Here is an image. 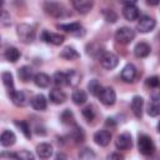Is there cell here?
Returning a JSON list of instances; mask_svg holds the SVG:
<instances>
[{
    "label": "cell",
    "mask_w": 160,
    "mask_h": 160,
    "mask_svg": "<svg viewBox=\"0 0 160 160\" xmlns=\"http://www.w3.org/2000/svg\"><path fill=\"white\" fill-rule=\"evenodd\" d=\"M44 10L48 15L52 16V18H66L69 15H71L69 12V10L60 2H55V1H46L44 4Z\"/></svg>",
    "instance_id": "6da1fadb"
},
{
    "label": "cell",
    "mask_w": 160,
    "mask_h": 160,
    "mask_svg": "<svg viewBox=\"0 0 160 160\" xmlns=\"http://www.w3.org/2000/svg\"><path fill=\"white\" fill-rule=\"evenodd\" d=\"M18 36L24 44H30L35 40V29L29 24H20L18 26Z\"/></svg>",
    "instance_id": "7a4b0ae2"
},
{
    "label": "cell",
    "mask_w": 160,
    "mask_h": 160,
    "mask_svg": "<svg viewBox=\"0 0 160 160\" xmlns=\"http://www.w3.org/2000/svg\"><path fill=\"white\" fill-rule=\"evenodd\" d=\"M138 148H139V151L142 154V155H152L154 151H155V145L151 140V138L146 134H141L138 139Z\"/></svg>",
    "instance_id": "3957f363"
},
{
    "label": "cell",
    "mask_w": 160,
    "mask_h": 160,
    "mask_svg": "<svg viewBox=\"0 0 160 160\" xmlns=\"http://www.w3.org/2000/svg\"><path fill=\"white\" fill-rule=\"evenodd\" d=\"M135 38V31L131 29V28H128V26H122V28H119L115 32V40L122 45H126V44H130Z\"/></svg>",
    "instance_id": "277c9868"
},
{
    "label": "cell",
    "mask_w": 160,
    "mask_h": 160,
    "mask_svg": "<svg viewBox=\"0 0 160 160\" xmlns=\"http://www.w3.org/2000/svg\"><path fill=\"white\" fill-rule=\"evenodd\" d=\"M156 25V21L149 16V15H142L139 18V21H138V25H136V29L140 31V32H150L154 30Z\"/></svg>",
    "instance_id": "5b68a950"
},
{
    "label": "cell",
    "mask_w": 160,
    "mask_h": 160,
    "mask_svg": "<svg viewBox=\"0 0 160 160\" xmlns=\"http://www.w3.org/2000/svg\"><path fill=\"white\" fill-rule=\"evenodd\" d=\"M99 99L100 101L105 105V106H111L115 104L116 101V94H115V90L110 86L108 88H102L101 92L99 94Z\"/></svg>",
    "instance_id": "8992f818"
},
{
    "label": "cell",
    "mask_w": 160,
    "mask_h": 160,
    "mask_svg": "<svg viewBox=\"0 0 160 160\" xmlns=\"http://www.w3.org/2000/svg\"><path fill=\"white\" fill-rule=\"evenodd\" d=\"M58 29H61L71 35L75 36H82L85 34V29L79 22H68V24H59Z\"/></svg>",
    "instance_id": "52a82bcc"
},
{
    "label": "cell",
    "mask_w": 160,
    "mask_h": 160,
    "mask_svg": "<svg viewBox=\"0 0 160 160\" xmlns=\"http://www.w3.org/2000/svg\"><path fill=\"white\" fill-rule=\"evenodd\" d=\"M99 61H100V64H101V66H102L104 69L111 70V69L116 68V65H118V62H119V59H118V56H116L115 54H112V52H104V54L100 56Z\"/></svg>",
    "instance_id": "ba28073f"
},
{
    "label": "cell",
    "mask_w": 160,
    "mask_h": 160,
    "mask_svg": "<svg viewBox=\"0 0 160 160\" xmlns=\"http://www.w3.org/2000/svg\"><path fill=\"white\" fill-rule=\"evenodd\" d=\"M122 15L129 21H134L139 19V10L135 6V2H125V6L122 9Z\"/></svg>",
    "instance_id": "9c48e42d"
},
{
    "label": "cell",
    "mask_w": 160,
    "mask_h": 160,
    "mask_svg": "<svg viewBox=\"0 0 160 160\" xmlns=\"http://www.w3.org/2000/svg\"><path fill=\"white\" fill-rule=\"evenodd\" d=\"M115 145L119 150H128L131 148L132 145V140H131V135L129 132H122L120 134L116 140H115Z\"/></svg>",
    "instance_id": "30bf717a"
},
{
    "label": "cell",
    "mask_w": 160,
    "mask_h": 160,
    "mask_svg": "<svg viewBox=\"0 0 160 160\" xmlns=\"http://www.w3.org/2000/svg\"><path fill=\"white\" fill-rule=\"evenodd\" d=\"M41 39L45 41V42H50V44H54V45H60L64 42L65 38L64 35H60V34H55V32H49L46 30H44L41 32Z\"/></svg>",
    "instance_id": "8fae6325"
},
{
    "label": "cell",
    "mask_w": 160,
    "mask_h": 160,
    "mask_svg": "<svg viewBox=\"0 0 160 160\" xmlns=\"http://www.w3.org/2000/svg\"><path fill=\"white\" fill-rule=\"evenodd\" d=\"M136 78V68L132 64H126L121 70V79L125 82H132Z\"/></svg>",
    "instance_id": "7c38bea8"
},
{
    "label": "cell",
    "mask_w": 160,
    "mask_h": 160,
    "mask_svg": "<svg viewBox=\"0 0 160 160\" xmlns=\"http://www.w3.org/2000/svg\"><path fill=\"white\" fill-rule=\"evenodd\" d=\"M72 6L74 9L80 12V14H88L92 6H94V2L92 1H89V0H74L72 1Z\"/></svg>",
    "instance_id": "4fadbf2b"
},
{
    "label": "cell",
    "mask_w": 160,
    "mask_h": 160,
    "mask_svg": "<svg viewBox=\"0 0 160 160\" xmlns=\"http://www.w3.org/2000/svg\"><path fill=\"white\" fill-rule=\"evenodd\" d=\"M111 140V134L108 130H100L94 134V141L99 146H106Z\"/></svg>",
    "instance_id": "5bb4252c"
},
{
    "label": "cell",
    "mask_w": 160,
    "mask_h": 160,
    "mask_svg": "<svg viewBox=\"0 0 160 160\" xmlns=\"http://www.w3.org/2000/svg\"><path fill=\"white\" fill-rule=\"evenodd\" d=\"M142 108H144V99L139 95L134 96L131 100V110L138 119H140L142 116Z\"/></svg>",
    "instance_id": "9a60e30c"
},
{
    "label": "cell",
    "mask_w": 160,
    "mask_h": 160,
    "mask_svg": "<svg viewBox=\"0 0 160 160\" xmlns=\"http://www.w3.org/2000/svg\"><path fill=\"white\" fill-rule=\"evenodd\" d=\"M36 154L40 159L45 160V159H49L51 155H52V146L48 142H41L36 146Z\"/></svg>",
    "instance_id": "2e32d148"
},
{
    "label": "cell",
    "mask_w": 160,
    "mask_h": 160,
    "mask_svg": "<svg viewBox=\"0 0 160 160\" xmlns=\"http://www.w3.org/2000/svg\"><path fill=\"white\" fill-rule=\"evenodd\" d=\"M9 96H10V99H11V101H12L16 106H25V105L28 104V98H26L25 92H22V91H16V90H14L12 92L9 94Z\"/></svg>",
    "instance_id": "e0dca14e"
},
{
    "label": "cell",
    "mask_w": 160,
    "mask_h": 160,
    "mask_svg": "<svg viewBox=\"0 0 160 160\" xmlns=\"http://www.w3.org/2000/svg\"><path fill=\"white\" fill-rule=\"evenodd\" d=\"M160 112V101H159V96L155 94L151 96V100L148 105V114L152 118L158 116Z\"/></svg>",
    "instance_id": "ac0fdd59"
},
{
    "label": "cell",
    "mask_w": 160,
    "mask_h": 160,
    "mask_svg": "<svg viewBox=\"0 0 160 160\" xmlns=\"http://www.w3.org/2000/svg\"><path fill=\"white\" fill-rule=\"evenodd\" d=\"M31 106H32L35 110H38V111H42V110H45L46 106H48V100H46V98H45L44 95L38 94V95H35V96L31 99Z\"/></svg>",
    "instance_id": "d6986e66"
},
{
    "label": "cell",
    "mask_w": 160,
    "mask_h": 160,
    "mask_svg": "<svg viewBox=\"0 0 160 160\" xmlns=\"http://www.w3.org/2000/svg\"><path fill=\"white\" fill-rule=\"evenodd\" d=\"M15 141H16V136H15V134H14L12 131H10V130H5V131L0 135V144H1L2 146H5V148H9V146L14 145Z\"/></svg>",
    "instance_id": "ffe728a7"
},
{
    "label": "cell",
    "mask_w": 160,
    "mask_h": 160,
    "mask_svg": "<svg viewBox=\"0 0 160 160\" xmlns=\"http://www.w3.org/2000/svg\"><path fill=\"white\" fill-rule=\"evenodd\" d=\"M150 51H151L150 45L146 44V42H144V41L136 44V46L134 48V55L136 58H146L150 54Z\"/></svg>",
    "instance_id": "44dd1931"
},
{
    "label": "cell",
    "mask_w": 160,
    "mask_h": 160,
    "mask_svg": "<svg viewBox=\"0 0 160 160\" xmlns=\"http://www.w3.org/2000/svg\"><path fill=\"white\" fill-rule=\"evenodd\" d=\"M2 155H8L9 158H12L15 160H35L34 154L28 150H19L16 152H9V154H2Z\"/></svg>",
    "instance_id": "7402d4cb"
},
{
    "label": "cell",
    "mask_w": 160,
    "mask_h": 160,
    "mask_svg": "<svg viewBox=\"0 0 160 160\" xmlns=\"http://www.w3.org/2000/svg\"><path fill=\"white\" fill-rule=\"evenodd\" d=\"M86 52L88 55L92 56V58H96V59H100V56L104 54V48L100 45V44H96V42H91L86 46Z\"/></svg>",
    "instance_id": "603a6c76"
},
{
    "label": "cell",
    "mask_w": 160,
    "mask_h": 160,
    "mask_svg": "<svg viewBox=\"0 0 160 160\" xmlns=\"http://www.w3.org/2000/svg\"><path fill=\"white\" fill-rule=\"evenodd\" d=\"M49 98L54 104H64L66 101V94L60 89H52L49 94Z\"/></svg>",
    "instance_id": "cb8c5ba5"
},
{
    "label": "cell",
    "mask_w": 160,
    "mask_h": 160,
    "mask_svg": "<svg viewBox=\"0 0 160 160\" xmlns=\"http://www.w3.org/2000/svg\"><path fill=\"white\" fill-rule=\"evenodd\" d=\"M50 76L45 72H38L34 75V82L39 88H48L50 85Z\"/></svg>",
    "instance_id": "d4e9b609"
},
{
    "label": "cell",
    "mask_w": 160,
    "mask_h": 160,
    "mask_svg": "<svg viewBox=\"0 0 160 160\" xmlns=\"http://www.w3.org/2000/svg\"><path fill=\"white\" fill-rule=\"evenodd\" d=\"M60 56L65 60H76L80 58V54L72 48V46H65L61 52H60Z\"/></svg>",
    "instance_id": "484cf974"
},
{
    "label": "cell",
    "mask_w": 160,
    "mask_h": 160,
    "mask_svg": "<svg viewBox=\"0 0 160 160\" xmlns=\"http://www.w3.org/2000/svg\"><path fill=\"white\" fill-rule=\"evenodd\" d=\"M18 75H19V78H20L21 81L28 82V81H30V80L34 78V71H32V69H31L30 66L24 65V66H21V68L19 69Z\"/></svg>",
    "instance_id": "4316f807"
},
{
    "label": "cell",
    "mask_w": 160,
    "mask_h": 160,
    "mask_svg": "<svg viewBox=\"0 0 160 160\" xmlns=\"http://www.w3.org/2000/svg\"><path fill=\"white\" fill-rule=\"evenodd\" d=\"M65 74H66V85H70V86H78V85L80 84V79H81V76H80V74H79L76 70L71 69V70H69V71L65 72Z\"/></svg>",
    "instance_id": "83f0119b"
},
{
    "label": "cell",
    "mask_w": 160,
    "mask_h": 160,
    "mask_svg": "<svg viewBox=\"0 0 160 160\" xmlns=\"http://www.w3.org/2000/svg\"><path fill=\"white\" fill-rule=\"evenodd\" d=\"M1 80H2L4 85L6 86L9 94L15 90V88H14V78H12V74H11V72H9V71L2 72V74H1Z\"/></svg>",
    "instance_id": "f1b7e54d"
},
{
    "label": "cell",
    "mask_w": 160,
    "mask_h": 160,
    "mask_svg": "<svg viewBox=\"0 0 160 160\" xmlns=\"http://www.w3.org/2000/svg\"><path fill=\"white\" fill-rule=\"evenodd\" d=\"M71 100L76 105H82L88 100V95H86V92L84 90H75L72 92V95H71Z\"/></svg>",
    "instance_id": "f546056e"
},
{
    "label": "cell",
    "mask_w": 160,
    "mask_h": 160,
    "mask_svg": "<svg viewBox=\"0 0 160 160\" xmlns=\"http://www.w3.org/2000/svg\"><path fill=\"white\" fill-rule=\"evenodd\" d=\"M19 58H20V51H19L16 48L11 46V48H8V49H6V51H5V59H6L8 61H10V62H16V61L19 60Z\"/></svg>",
    "instance_id": "4dcf8cb0"
},
{
    "label": "cell",
    "mask_w": 160,
    "mask_h": 160,
    "mask_svg": "<svg viewBox=\"0 0 160 160\" xmlns=\"http://www.w3.org/2000/svg\"><path fill=\"white\" fill-rule=\"evenodd\" d=\"M88 89H89V91H90L91 95H94V96H99V94H100L101 90H102V86L100 85V82H99L96 79H92V80L89 81V84H88Z\"/></svg>",
    "instance_id": "1f68e13d"
},
{
    "label": "cell",
    "mask_w": 160,
    "mask_h": 160,
    "mask_svg": "<svg viewBox=\"0 0 160 160\" xmlns=\"http://www.w3.org/2000/svg\"><path fill=\"white\" fill-rule=\"evenodd\" d=\"M60 120H61V122L65 124V125H72V124L75 122L74 114H72L69 109H65V110L61 112V115H60Z\"/></svg>",
    "instance_id": "d6a6232c"
},
{
    "label": "cell",
    "mask_w": 160,
    "mask_h": 160,
    "mask_svg": "<svg viewBox=\"0 0 160 160\" xmlns=\"http://www.w3.org/2000/svg\"><path fill=\"white\" fill-rule=\"evenodd\" d=\"M15 125L20 129V131L24 134V136H25L26 139H30V138H31V130H30V126H29V124H28L26 121L15 120Z\"/></svg>",
    "instance_id": "836d02e7"
},
{
    "label": "cell",
    "mask_w": 160,
    "mask_h": 160,
    "mask_svg": "<svg viewBox=\"0 0 160 160\" xmlns=\"http://www.w3.org/2000/svg\"><path fill=\"white\" fill-rule=\"evenodd\" d=\"M52 80L56 86H64L66 85V74L62 71H56L52 76Z\"/></svg>",
    "instance_id": "e575fe53"
},
{
    "label": "cell",
    "mask_w": 160,
    "mask_h": 160,
    "mask_svg": "<svg viewBox=\"0 0 160 160\" xmlns=\"http://www.w3.org/2000/svg\"><path fill=\"white\" fill-rule=\"evenodd\" d=\"M71 139L75 142H82L85 140V134H84L82 129L79 126H75V129L71 131Z\"/></svg>",
    "instance_id": "d590c367"
},
{
    "label": "cell",
    "mask_w": 160,
    "mask_h": 160,
    "mask_svg": "<svg viewBox=\"0 0 160 160\" xmlns=\"http://www.w3.org/2000/svg\"><path fill=\"white\" fill-rule=\"evenodd\" d=\"M11 24V18L8 10L0 8V25L1 26H9Z\"/></svg>",
    "instance_id": "8d00e7d4"
},
{
    "label": "cell",
    "mask_w": 160,
    "mask_h": 160,
    "mask_svg": "<svg viewBox=\"0 0 160 160\" xmlns=\"http://www.w3.org/2000/svg\"><path fill=\"white\" fill-rule=\"evenodd\" d=\"M102 16L108 22H116V20H118V14L111 9H104Z\"/></svg>",
    "instance_id": "74e56055"
},
{
    "label": "cell",
    "mask_w": 160,
    "mask_h": 160,
    "mask_svg": "<svg viewBox=\"0 0 160 160\" xmlns=\"http://www.w3.org/2000/svg\"><path fill=\"white\" fill-rule=\"evenodd\" d=\"M81 112H82V116H84V118H85L88 121H91V120L95 118V111H94V108H92V106H90V105H89V106H86V108H84Z\"/></svg>",
    "instance_id": "f35d334b"
},
{
    "label": "cell",
    "mask_w": 160,
    "mask_h": 160,
    "mask_svg": "<svg viewBox=\"0 0 160 160\" xmlns=\"http://www.w3.org/2000/svg\"><path fill=\"white\" fill-rule=\"evenodd\" d=\"M146 85L150 88H158L159 86V76H151L146 80Z\"/></svg>",
    "instance_id": "ab89813d"
},
{
    "label": "cell",
    "mask_w": 160,
    "mask_h": 160,
    "mask_svg": "<svg viewBox=\"0 0 160 160\" xmlns=\"http://www.w3.org/2000/svg\"><path fill=\"white\" fill-rule=\"evenodd\" d=\"M106 160H124V156L121 154H119V152H112V154H110L108 156Z\"/></svg>",
    "instance_id": "60d3db41"
},
{
    "label": "cell",
    "mask_w": 160,
    "mask_h": 160,
    "mask_svg": "<svg viewBox=\"0 0 160 160\" xmlns=\"http://www.w3.org/2000/svg\"><path fill=\"white\" fill-rule=\"evenodd\" d=\"M90 155L94 156V152H92L91 150H89V149H84V150L80 152V158H81V159H88Z\"/></svg>",
    "instance_id": "b9f144b4"
},
{
    "label": "cell",
    "mask_w": 160,
    "mask_h": 160,
    "mask_svg": "<svg viewBox=\"0 0 160 160\" xmlns=\"http://www.w3.org/2000/svg\"><path fill=\"white\" fill-rule=\"evenodd\" d=\"M55 160H68V156L62 152H59L56 156H55Z\"/></svg>",
    "instance_id": "7bdbcfd3"
},
{
    "label": "cell",
    "mask_w": 160,
    "mask_h": 160,
    "mask_svg": "<svg viewBox=\"0 0 160 160\" xmlns=\"http://www.w3.org/2000/svg\"><path fill=\"white\" fill-rule=\"evenodd\" d=\"M106 125H108V126H110V125H111V126H115V122H114L112 119L109 118V119H106Z\"/></svg>",
    "instance_id": "ee69618b"
},
{
    "label": "cell",
    "mask_w": 160,
    "mask_h": 160,
    "mask_svg": "<svg viewBox=\"0 0 160 160\" xmlns=\"http://www.w3.org/2000/svg\"><path fill=\"white\" fill-rule=\"evenodd\" d=\"M148 4H149V5H158L159 2H158V1H148Z\"/></svg>",
    "instance_id": "f6af8a7d"
},
{
    "label": "cell",
    "mask_w": 160,
    "mask_h": 160,
    "mask_svg": "<svg viewBox=\"0 0 160 160\" xmlns=\"http://www.w3.org/2000/svg\"><path fill=\"white\" fill-rule=\"evenodd\" d=\"M2 4H4V2H2V1H0V8H1V5H2Z\"/></svg>",
    "instance_id": "bcb514c9"
},
{
    "label": "cell",
    "mask_w": 160,
    "mask_h": 160,
    "mask_svg": "<svg viewBox=\"0 0 160 160\" xmlns=\"http://www.w3.org/2000/svg\"><path fill=\"white\" fill-rule=\"evenodd\" d=\"M0 41H1V38H0Z\"/></svg>",
    "instance_id": "7dc6e473"
}]
</instances>
